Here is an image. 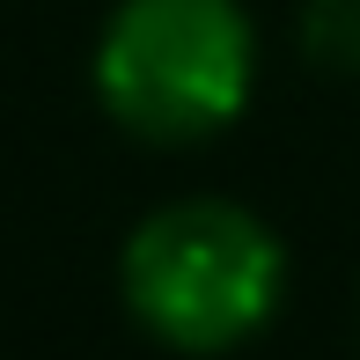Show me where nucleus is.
<instances>
[{
    "label": "nucleus",
    "mask_w": 360,
    "mask_h": 360,
    "mask_svg": "<svg viewBox=\"0 0 360 360\" xmlns=\"http://www.w3.org/2000/svg\"><path fill=\"white\" fill-rule=\"evenodd\" d=\"M118 287L147 338L176 353H228L272 323L287 294V250L250 206L184 199L125 236Z\"/></svg>",
    "instance_id": "f257e3e1"
},
{
    "label": "nucleus",
    "mask_w": 360,
    "mask_h": 360,
    "mask_svg": "<svg viewBox=\"0 0 360 360\" xmlns=\"http://www.w3.org/2000/svg\"><path fill=\"white\" fill-rule=\"evenodd\" d=\"M257 30L243 0H118L96 37V96L133 140L191 147L243 118Z\"/></svg>",
    "instance_id": "f03ea898"
},
{
    "label": "nucleus",
    "mask_w": 360,
    "mask_h": 360,
    "mask_svg": "<svg viewBox=\"0 0 360 360\" xmlns=\"http://www.w3.org/2000/svg\"><path fill=\"white\" fill-rule=\"evenodd\" d=\"M302 44L323 74H360V0H309Z\"/></svg>",
    "instance_id": "7ed1b4c3"
}]
</instances>
